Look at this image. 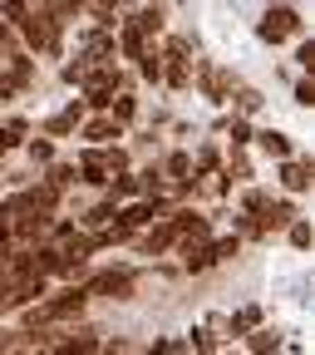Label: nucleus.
<instances>
[{"mask_svg":"<svg viewBox=\"0 0 315 355\" xmlns=\"http://www.w3.org/2000/svg\"><path fill=\"white\" fill-rule=\"evenodd\" d=\"M84 301H89V291L84 286H69V291H60L55 301H44L39 311H30V326H44V321H64V316H79V311H84Z\"/></svg>","mask_w":315,"mask_h":355,"instance_id":"1","label":"nucleus"},{"mask_svg":"<svg viewBox=\"0 0 315 355\" xmlns=\"http://www.w3.org/2000/svg\"><path fill=\"white\" fill-rule=\"evenodd\" d=\"M291 30H300V20H296V10H266V20H261V40H286Z\"/></svg>","mask_w":315,"mask_h":355,"instance_id":"2","label":"nucleus"},{"mask_svg":"<svg viewBox=\"0 0 315 355\" xmlns=\"http://www.w3.org/2000/svg\"><path fill=\"white\" fill-rule=\"evenodd\" d=\"M20 35L35 44V50H55V30L44 25V15H35V10H25V20H20Z\"/></svg>","mask_w":315,"mask_h":355,"instance_id":"3","label":"nucleus"},{"mask_svg":"<svg viewBox=\"0 0 315 355\" xmlns=\"http://www.w3.org/2000/svg\"><path fill=\"white\" fill-rule=\"evenodd\" d=\"M89 291H109L114 301H123V296L133 291V272H104V277L89 282Z\"/></svg>","mask_w":315,"mask_h":355,"instance_id":"4","label":"nucleus"},{"mask_svg":"<svg viewBox=\"0 0 315 355\" xmlns=\"http://www.w3.org/2000/svg\"><path fill=\"white\" fill-rule=\"evenodd\" d=\"M44 232H50V217H44V212H25V217H10V237H44Z\"/></svg>","mask_w":315,"mask_h":355,"instance_id":"5","label":"nucleus"},{"mask_svg":"<svg viewBox=\"0 0 315 355\" xmlns=\"http://www.w3.org/2000/svg\"><path fill=\"white\" fill-rule=\"evenodd\" d=\"M163 212V202L153 198V202H133L128 212H123V222H118V232H133V227H143V222H153Z\"/></svg>","mask_w":315,"mask_h":355,"instance_id":"6","label":"nucleus"},{"mask_svg":"<svg viewBox=\"0 0 315 355\" xmlns=\"http://www.w3.org/2000/svg\"><path fill=\"white\" fill-rule=\"evenodd\" d=\"M94 350H99L94 331H79L74 340H60V345H55V355H94Z\"/></svg>","mask_w":315,"mask_h":355,"instance_id":"7","label":"nucleus"},{"mask_svg":"<svg viewBox=\"0 0 315 355\" xmlns=\"http://www.w3.org/2000/svg\"><path fill=\"white\" fill-rule=\"evenodd\" d=\"M79 173H84V183H109V158L104 153H84Z\"/></svg>","mask_w":315,"mask_h":355,"instance_id":"8","label":"nucleus"},{"mask_svg":"<svg viewBox=\"0 0 315 355\" xmlns=\"http://www.w3.org/2000/svg\"><path fill=\"white\" fill-rule=\"evenodd\" d=\"M84 133H89L94 144H109V139H118V123H114V119H89Z\"/></svg>","mask_w":315,"mask_h":355,"instance_id":"9","label":"nucleus"},{"mask_svg":"<svg viewBox=\"0 0 315 355\" xmlns=\"http://www.w3.org/2000/svg\"><path fill=\"white\" fill-rule=\"evenodd\" d=\"M281 178H286V188H291V193H300V188H310V163H286Z\"/></svg>","mask_w":315,"mask_h":355,"instance_id":"10","label":"nucleus"},{"mask_svg":"<svg viewBox=\"0 0 315 355\" xmlns=\"http://www.w3.org/2000/svg\"><path fill=\"white\" fill-rule=\"evenodd\" d=\"M183 252H188V272H207V266H217L212 247H188V242H183Z\"/></svg>","mask_w":315,"mask_h":355,"instance_id":"11","label":"nucleus"},{"mask_svg":"<svg viewBox=\"0 0 315 355\" xmlns=\"http://www.w3.org/2000/svg\"><path fill=\"white\" fill-rule=\"evenodd\" d=\"M133 30H138V35L163 30V10H138V15H133Z\"/></svg>","mask_w":315,"mask_h":355,"instance_id":"12","label":"nucleus"},{"mask_svg":"<svg viewBox=\"0 0 315 355\" xmlns=\"http://www.w3.org/2000/svg\"><path fill=\"white\" fill-rule=\"evenodd\" d=\"M79 123V109H64V114H55L50 123H44V133H55V139H60V133H69Z\"/></svg>","mask_w":315,"mask_h":355,"instance_id":"13","label":"nucleus"},{"mask_svg":"<svg viewBox=\"0 0 315 355\" xmlns=\"http://www.w3.org/2000/svg\"><path fill=\"white\" fill-rule=\"evenodd\" d=\"M276 345H281V336H276V331H256V336H251V355H271Z\"/></svg>","mask_w":315,"mask_h":355,"instance_id":"14","label":"nucleus"},{"mask_svg":"<svg viewBox=\"0 0 315 355\" xmlns=\"http://www.w3.org/2000/svg\"><path fill=\"white\" fill-rule=\"evenodd\" d=\"M261 148H266V153H276V158H286V153H291L286 133H276V128H271V133H261Z\"/></svg>","mask_w":315,"mask_h":355,"instance_id":"15","label":"nucleus"},{"mask_svg":"<svg viewBox=\"0 0 315 355\" xmlns=\"http://www.w3.org/2000/svg\"><path fill=\"white\" fill-rule=\"evenodd\" d=\"M123 55H133V60H143V55H148V44H143L138 30H123Z\"/></svg>","mask_w":315,"mask_h":355,"instance_id":"16","label":"nucleus"},{"mask_svg":"<svg viewBox=\"0 0 315 355\" xmlns=\"http://www.w3.org/2000/svg\"><path fill=\"white\" fill-rule=\"evenodd\" d=\"M296 212H291V202H276V207H266V227H286Z\"/></svg>","mask_w":315,"mask_h":355,"instance_id":"17","label":"nucleus"},{"mask_svg":"<svg viewBox=\"0 0 315 355\" xmlns=\"http://www.w3.org/2000/svg\"><path fill=\"white\" fill-rule=\"evenodd\" d=\"M25 79H30V60H20V55H15V64L6 69V89H15V84H25Z\"/></svg>","mask_w":315,"mask_h":355,"instance_id":"18","label":"nucleus"},{"mask_svg":"<svg viewBox=\"0 0 315 355\" xmlns=\"http://www.w3.org/2000/svg\"><path fill=\"white\" fill-rule=\"evenodd\" d=\"M30 158H35V163H55V144H50V139L30 144Z\"/></svg>","mask_w":315,"mask_h":355,"instance_id":"19","label":"nucleus"},{"mask_svg":"<svg viewBox=\"0 0 315 355\" xmlns=\"http://www.w3.org/2000/svg\"><path fill=\"white\" fill-rule=\"evenodd\" d=\"M64 183H74V168L69 163H55L50 168V188H64Z\"/></svg>","mask_w":315,"mask_h":355,"instance_id":"20","label":"nucleus"},{"mask_svg":"<svg viewBox=\"0 0 315 355\" xmlns=\"http://www.w3.org/2000/svg\"><path fill=\"white\" fill-rule=\"evenodd\" d=\"M143 79H163V64H158V55H153V50L143 55Z\"/></svg>","mask_w":315,"mask_h":355,"instance_id":"21","label":"nucleus"},{"mask_svg":"<svg viewBox=\"0 0 315 355\" xmlns=\"http://www.w3.org/2000/svg\"><path fill=\"white\" fill-rule=\"evenodd\" d=\"M109 217H118V212H114V202H99L94 212H89V222H94V227H99V222H109Z\"/></svg>","mask_w":315,"mask_h":355,"instance_id":"22","label":"nucleus"},{"mask_svg":"<svg viewBox=\"0 0 315 355\" xmlns=\"http://www.w3.org/2000/svg\"><path fill=\"white\" fill-rule=\"evenodd\" d=\"M128 119H133V99H118L114 104V123H128Z\"/></svg>","mask_w":315,"mask_h":355,"instance_id":"23","label":"nucleus"},{"mask_svg":"<svg viewBox=\"0 0 315 355\" xmlns=\"http://www.w3.org/2000/svg\"><path fill=\"white\" fill-rule=\"evenodd\" d=\"M296 99H300V104H315V84H310V79L296 84Z\"/></svg>","mask_w":315,"mask_h":355,"instance_id":"24","label":"nucleus"},{"mask_svg":"<svg viewBox=\"0 0 315 355\" xmlns=\"http://www.w3.org/2000/svg\"><path fill=\"white\" fill-rule=\"evenodd\" d=\"M291 242H296V247H310V227H305V222H296V227H291Z\"/></svg>","mask_w":315,"mask_h":355,"instance_id":"25","label":"nucleus"},{"mask_svg":"<svg viewBox=\"0 0 315 355\" xmlns=\"http://www.w3.org/2000/svg\"><path fill=\"white\" fill-rule=\"evenodd\" d=\"M114 193H118V198H128V193H138V178H118V183H114Z\"/></svg>","mask_w":315,"mask_h":355,"instance_id":"26","label":"nucleus"},{"mask_svg":"<svg viewBox=\"0 0 315 355\" xmlns=\"http://www.w3.org/2000/svg\"><path fill=\"white\" fill-rule=\"evenodd\" d=\"M168 173L183 178V173H188V158H183V153H172V158H168Z\"/></svg>","mask_w":315,"mask_h":355,"instance_id":"27","label":"nucleus"},{"mask_svg":"<svg viewBox=\"0 0 315 355\" xmlns=\"http://www.w3.org/2000/svg\"><path fill=\"white\" fill-rule=\"evenodd\" d=\"M296 60H300L305 69H315V44H300V55H296Z\"/></svg>","mask_w":315,"mask_h":355,"instance_id":"28","label":"nucleus"}]
</instances>
